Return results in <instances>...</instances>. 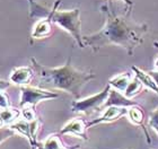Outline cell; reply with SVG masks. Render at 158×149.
<instances>
[{
	"mask_svg": "<svg viewBox=\"0 0 158 149\" xmlns=\"http://www.w3.org/2000/svg\"><path fill=\"white\" fill-rule=\"evenodd\" d=\"M102 10L106 16L105 25L94 34L82 36L85 47H89L94 52L106 45H118L127 50L132 56L135 48L143 41L148 26L146 24H137L127 19V17L118 16L110 5H103Z\"/></svg>",
	"mask_w": 158,
	"mask_h": 149,
	"instance_id": "obj_1",
	"label": "cell"
},
{
	"mask_svg": "<svg viewBox=\"0 0 158 149\" xmlns=\"http://www.w3.org/2000/svg\"><path fill=\"white\" fill-rule=\"evenodd\" d=\"M32 67L39 76L37 87L44 89H59L69 93L76 99H79L82 87L95 78L92 71H82L71 64V58L66 64L58 68H49L41 64L35 58L31 59Z\"/></svg>",
	"mask_w": 158,
	"mask_h": 149,
	"instance_id": "obj_2",
	"label": "cell"
},
{
	"mask_svg": "<svg viewBox=\"0 0 158 149\" xmlns=\"http://www.w3.org/2000/svg\"><path fill=\"white\" fill-rule=\"evenodd\" d=\"M60 3H61V0H56V2L52 7V15H51L52 23L56 24L62 30L68 32L75 39L79 47L85 48L81 36V31H80V26H81L80 9L76 8V9L60 11V10H58Z\"/></svg>",
	"mask_w": 158,
	"mask_h": 149,
	"instance_id": "obj_3",
	"label": "cell"
},
{
	"mask_svg": "<svg viewBox=\"0 0 158 149\" xmlns=\"http://www.w3.org/2000/svg\"><path fill=\"white\" fill-rule=\"evenodd\" d=\"M110 90H111V86L107 84L102 92L93 96L86 97V98L73 101L71 103V111L76 113H84L86 115L99 111L101 109H103V105L105 104L106 99L110 95Z\"/></svg>",
	"mask_w": 158,
	"mask_h": 149,
	"instance_id": "obj_4",
	"label": "cell"
},
{
	"mask_svg": "<svg viewBox=\"0 0 158 149\" xmlns=\"http://www.w3.org/2000/svg\"><path fill=\"white\" fill-rule=\"evenodd\" d=\"M22 96H20L19 109L24 106H35L42 101H48V99H54L59 97V94L51 92L50 89H44L41 87H34L31 85L19 87Z\"/></svg>",
	"mask_w": 158,
	"mask_h": 149,
	"instance_id": "obj_5",
	"label": "cell"
},
{
	"mask_svg": "<svg viewBox=\"0 0 158 149\" xmlns=\"http://www.w3.org/2000/svg\"><path fill=\"white\" fill-rule=\"evenodd\" d=\"M42 126V121L40 118L35 119L34 121H25V120H17L15 122H13L11 124H9V126L11 129L17 133V135H20V136L25 137L28 143H30L31 147L35 146L37 143V133H39V130Z\"/></svg>",
	"mask_w": 158,
	"mask_h": 149,
	"instance_id": "obj_6",
	"label": "cell"
},
{
	"mask_svg": "<svg viewBox=\"0 0 158 149\" xmlns=\"http://www.w3.org/2000/svg\"><path fill=\"white\" fill-rule=\"evenodd\" d=\"M128 110L129 107H123V106H109V107H105L102 115L97 118V119H94L92 121L87 122V126L90 128V126H97V124H101V123L114 122V121L120 119L121 116L127 115Z\"/></svg>",
	"mask_w": 158,
	"mask_h": 149,
	"instance_id": "obj_7",
	"label": "cell"
},
{
	"mask_svg": "<svg viewBox=\"0 0 158 149\" xmlns=\"http://www.w3.org/2000/svg\"><path fill=\"white\" fill-rule=\"evenodd\" d=\"M87 130H88V126L85 120L76 118L67 122L59 131V135H71V136H76L84 140H88Z\"/></svg>",
	"mask_w": 158,
	"mask_h": 149,
	"instance_id": "obj_8",
	"label": "cell"
},
{
	"mask_svg": "<svg viewBox=\"0 0 158 149\" xmlns=\"http://www.w3.org/2000/svg\"><path fill=\"white\" fill-rule=\"evenodd\" d=\"M35 70L33 67L25 66V67H17L14 68L9 77V81L17 86H26L31 85L35 77Z\"/></svg>",
	"mask_w": 158,
	"mask_h": 149,
	"instance_id": "obj_9",
	"label": "cell"
},
{
	"mask_svg": "<svg viewBox=\"0 0 158 149\" xmlns=\"http://www.w3.org/2000/svg\"><path fill=\"white\" fill-rule=\"evenodd\" d=\"M51 15H52V8H51ZM51 15L45 18H41L33 27L32 34H31V44H33L35 40H41L49 37L52 34V20Z\"/></svg>",
	"mask_w": 158,
	"mask_h": 149,
	"instance_id": "obj_10",
	"label": "cell"
},
{
	"mask_svg": "<svg viewBox=\"0 0 158 149\" xmlns=\"http://www.w3.org/2000/svg\"><path fill=\"white\" fill-rule=\"evenodd\" d=\"M138 103L131 101V98L125 97L124 95H122L120 92L116 89H111L110 90V95L106 99L105 104L103 105V109L109 107V106H123V107H130V106L137 105Z\"/></svg>",
	"mask_w": 158,
	"mask_h": 149,
	"instance_id": "obj_11",
	"label": "cell"
},
{
	"mask_svg": "<svg viewBox=\"0 0 158 149\" xmlns=\"http://www.w3.org/2000/svg\"><path fill=\"white\" fill-rule=\"evenodd\" d=\"M128 118L129 120L131 121L133 124L135 126H141L143 131L146 133V137H147V143H152V140H150V137H149L148 132H147V130H146V126H145V113L142 111V109L139 106V104L137 105H133V106H130L128 110Z\"/></svg>",
	"mask_w": 158,
	"mask_h": 149,
	"instance_id": "obj_12",
	"label": "cell"
},
{
	"mask_svg": "<svg viewBox=\"0 0 158 149\" xmlns=\"http://www.w3.org/2000/svg\"><path fill=\"white\" fill-rule=\"evenodd\" d=\"M132 77H133V75L130 72L120 73V75H116L109 80V85L113 87V89H116L120 93H124V90L127 89L128 85L131 81Z\"/></svg>",
	"mask_w": 158,
	"mask_h": 149,
	"instance_id": "obj_13",
	"label": "cell"
},
{
	"mask_svg": "<svg viewBox=\"0 0 158 149\" xmlns=\"http://www.w3.org/2000/svg\"><path fill=\"white\" fill-rule=\"evenodd\" d=\"M132 71H133V75H135L137 78H138L140 81H141L142 86L147 87L148 89H150L152 92H154V93L158 94V87L157 85H156L155 80L152 79V77L149 75V73L145 72V71H142L141 69H139V68H137L135 66H133L131 68Z\"/></svg>",
	"mask_w": 158,
	"mask_h": 149,
	"instance_id": "obj_14",
	"label": "cell"
},
{
	"mask_svg": "<svg viewBox=\"0 0 158 149\" xmlns=\"http://www.w3.org/2000/svg\"><path fill=\"white\" fill-rule=\"evenodd\" d=\"M19 116H20L19 110L13 109V107L2 109L1 111H0V118L2 119L5 126H6V124H11L13 122L17 121Z\"/></svg>",
	"mask_w": 158,
	"mask_h": 149,
	"instance_id": "obj_15",
	"label": "cell"
},
{
	"mask_svg": "<svg viewBox=\"0 0 158 149\" xmlns=\"http://www.w3.org/2000/svg\"><path fill=\"white\" fill-rule=\"evenodd\" d=\"M141 88H142L141 81L133 75L131 81H130V84L128 85L127 89L124 90L123 95H124L125 97H128V98H132V97H135V95H138V94L140 93Z\"/></svg>",
	"mask_w": 158,
	"mask_h": 149,
	"instance_id": "obj_16",
	"label": "cell"
},
{
	"mask_svg": "<svg viewBox=\"0 0 158 149\" xmlns=\"http://www.w3.org/2000/svg\"><path fill=\"white\" fill-rule=\"evenodd\" d=\"M43 146L45 147V149H61L62 147H64V145L59 135H51L43 143Z\"/></svg>",
	"mask_w": 158,
	"mask_h": 149,
	"instance_id": "obj_17",
	"label": "cell"
},
{
	"mask_svg": "<svg viewBox=\"0 0 158 149\" xmlns=\"http://www.w3.org/2000/svg\"><path fill=\"white\" fill-rule=\"evenodd\" d=\"M20 116L23 118V120L25 121H34L35 119H37L39 116H37V113L35 111V107L33 106H24L20 109Z\"/></svg>",
	"mask_w": 158,
	"mask_h": 149,
	"instance_id": "obj_18",
	"label": "cell"
},
{
	"mask_svg": "<svg viewBox=\"0 0 158 149\" xmlns=\"http://www.w3.org/2000/svg\"><path fill=\"white\" fill-rule=\"evenodd\" d=\"M16 135H17V133L15 132V131H14V130L11 129L9 126L0 128V145H1L3 141H6L7 139L15 137Z\"/></svg>",
	"mask_w": 158,
	"mask_h": 149,
	"instance_id": "obj_19",
	"label": "cell"
},
{
	"mask_svg": "<svg viewBox=\"0 0 158 149\" xmlns=\"http://www.w3.org/2000/svg\"><path fill=\"white\" fill-rule=\"evenodd\" d=\"M148 124L150 128H152V129L155 130L156 133L158 135V107L156 110H154V111L149 114Z\"/></svg>",
	"mask_w": 158,
	"mask_h": 149,
	"instance_id": "obj_20",
	"label": "cell"
},
{
	"mask_svg": "<svg viewBox=\"0 0 158 149\" xmlns=\"http://www.w3.org/2000/svg\"><path fill=\"white\" fill-rule=\"evenodd\" d=\"M10 107V99L5 92H0V109Z\"/></svg>",
	"mask_w": 158,
	"mask_h": 149,
	"instance_id": "obj_21",
	"label": "cell"
},
{
	"mask_svg": "<svg viewBox=\"0 0 158 149\" xmlns=\"http://www.w3.org/2000/svg\"><path fill=\"white\" fill-rule=\"evenodd\" d=\"M13 84L10 83L9 80H3V79H0V92H3L5 89L7 88H9Z\"/></svg>",
	"mask_w": 158,
	"mask_h": 149,
	"instance_id": "obj_22",
	"label": "cell"
},
{
	"mask_svg": "<svg viewBox=\"0 0 158 149\" xmlns=\"http://www.w3.org/2000/svg\"><path fill=\"white\" fill-rule=\"evenodd\" d=\"M149 75L152 77V79L155 80L156 85H157V87H158V70H152V71L149 72Z\"/></svg>",
	"mask_w": 158,
	"mask_h": 149,
	"instance_id": "obj_23",
	"label": "cell"
},
{
	"mask_svg": "<svg viewBox=\"0 0 158 149\" xmlns=\"http://www.w3.org/2000/svg\"><path fill=\"white\" fill-rule=\"evenodd\" d=\"M32 149H45V147L43 146V143H41L37 141V143L35 145V146L32 147Z\"/></svg>",
	"mask_w": 158,
	"mask_h": 149,
	"instance_id": "obj_24",
	"label": "cell"
},
{
	"mask_svg": "<svg viewBox=\"0 0 158 149\" xmlns=\"http://www.w3.org/2000/svg\"><path fill=\"white\" fill-rule=\"evenodd\" d=\"M120 1H123V2L127 3V6H128V8H131L132 5H133V1H132V0H120Z\"/></svg>",
	"mask_w": 158,
	"mask_h": 149,
	"instance_id": "obj_25",
	"label": "cell"
},
{
	"mask_svg": "<svg viewBox=\"0 0 158 149\" xmlns=\"http://www.w3.org/2000/svg\"><path fill=\"white\" fill-rule=\"evenodd\" d=\"M77 148H79L78 145H77V146H73V147H67V146H64V147H62L61 149H77Z\"/></svg>",
	"mask_w": 158,
	"mask_h": 149,
	"instance_id": "obj_26",
	"label": "cell"
},
{
	"mask_svg": "<svg viewBox=\"0 0 158 149\" xmlns=\"http://www.w3.org/2000/svg\"><path fill=\"white\" fill-rule=\"evenodd\" d=\"M155 70H158V56H157V59H156V61H155Z\"/></svg>",
	"mask_w": 158,
	"mask_h": 149,
	"instance_id": "obj_27",
	"label": "cell"
},
{
	"mask_svg": "<svg viewBox=\"0 0 158 149\" xmlns=\"http://www.w3.org/2000/svg\"><path fill=\"white\" fill-rule=\"evenodd\" d=\"M2 126H5V123H3L2 119H1V118H0V128H2Z\"/></svg>",
	"mask_w": 158,
	"mask_h": 149,
	"instance_id": "obj_28",
	"label": "cell"
}]
</instances>
